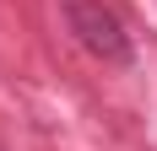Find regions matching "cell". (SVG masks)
<instances>
[{
	"mask_svg": "<svg viewBox=\"0 0 157 151\" xmlns=\"http://www.w3.org/2000/svg\"><path fill=\"white\" fill-rule=\"evenodd\" d=\"M65 11V27L76 32V43L92 54V60H109V65H125L130 60V38H125V22L103 6V0H60Z\"/></svg>",
	"mask_w": 157,
	"mask_h": 151,
	"instance_id": "6da1fadb",
	"label": "cell"
}]
</instances>
